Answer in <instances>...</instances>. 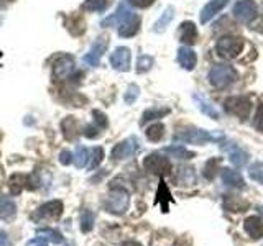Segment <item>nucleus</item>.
Masks as SVG:
<instances>
[{"mask_svg":"<svg viewBox=\"0 0 263 246\" xmlns=\"http://www.w3.org/2000/svg\"><path fill=\"white\" fill-rule=\"evenodd\" d=\"M224 138L222 131H212L208 130H202V128H194V127H189L181 130L179 133L175 135V141H181V143H193V145H205V143H211V141H219V139Z\"/></svg>","mask_w":263,"mask_h":246,"instance_id":"nucleus-1","label":"nucleus"},{"mask_svg":"<svg viewBox=\"0 0 263 246\" xmlns=\"http://www.w3.org/2000/svg\"><path fill=\"white\" fill-rule=\"evenodd\" d=\"M27 246H48V241L45 240V238L38 236V238H33V240H30L27 243Z\"/></svg>","mask_w":263,"mask_h":246,"instance_id":"nucleus-47","label":"nucleus"},{"mask_svg":"<svg viewBox=\"0 0 263 246\" xmlns=\"http://www.w3.org/2000/svg\"><path fill=\"white\" fill-rule=\"evenodd\" d=\"M178 63H179V66L183 69L193 71L196 68V64H197V56L194 53V49L189 48V46L179 48L178 49Z\"/></svg>","mask_w":263,"mask_h":246,"instance_id":"nucleus-17","label":"nucleus"},{"mask_svg":"<svg viewBox=\"0 0 263 246\" xmlns=\"http://www.w3.org/2000/svg\"><path fill=\"white\" fill-rule=\"evenodd\" d=\"M74 72V57L69 54H63L54 61L53 66V77L54 79H66Z\"/></svg>","mask_w":263,"mask_h":246,"instance_id":"nucleus-14","label":"nucleus"},{"mask_svg":"<svg viewBox=\"0 0 263 246\" xmlns=\"http://www.w3.org/2000/svg\"><path fill=\"white\" fill-rule=\"evenodd\" d=\"M243 46H245L243 38L234 36V35H226V36L219 38V41L216 43V51L222 57H226V59H232V57H237L242 53Z\"/></svg>","mask_w":263,"mask_h":246,"instance_id":"nucleus-4","label":"nucleus"},{"mask_svg":"<svg viewBox=\"0 0 263 246\" xmlns=\"http://www.w3.org/2000/svg\"><path fill=\"white\" fill-rule=\"evenodd\" d=\"M143 168L155 176H168L171 172V162L160 153H152L143 159Z\"/></svg>","mask_w":263,"mask_h":246,"instance_id":"nucleus-6","label":"nucleus"},{"mask_svg":"<svg viewBox=\"0 0 263 246\" xmlns=\"http://www.w3.org/2000/svg\"><path fill=\"white\" fill-rule=\"evenodd\" d=\"M107 46H109V38L99 36L92 43V46H90L89 51L84 54V63L89 64V66H99V63H101V57L107 51Z\"/></svg>","mask_w":263,"mask_h":246,"instance_id":"nucleus-11","label":"nucleus"},{"mask_svg":"<svg viewBox=\"0 0 263 246\" xmlns=\"http://www.w3.org/2000/svg\"><path fill=\"white\" fill-rule=\"evenodd\" d=\"M66 25H68L69 33H71V35H74V36L82 35V33H84V30H86L84 20H82L81 16H78V15L69 16V20H68V23H66Z\"/></svg>","mask_w":263,"mask_h":246,"instance_id":"nucleus-33","label":"nucleus"},{"mask_svg":"<svg viewBox=\"0 0 263 246\" xmlns=\"http://www.w3.org/2000/svg\"><path fill=\"white\" fill-rule=\"evenodd\" d=\"M224 107H226L227 113L234 115V117H238L240 120H245V118H249V115H250L252 104L247 97L235 95V97H229L224 102Z\"/></svg>","mask_w":263,"mask_h":246,"instance_id":"nucleus-8","label":"nucleus"},{"mask_svg":"<svg viewBox=\"0 0 263 246\" xmlns=\"http://www.w3.org/2000/svg\"><path fill=\"white\" fill-rule=\"evenodd\" d=\"M72 159H74V156H72V153H71V151L64 150V151H61V153H60V162L63 164V166H68V164H71V162H72Z\"/></svg>","mask_w":263,"mask_h":246,"instance_id":"nucleus-46","label":"nucleus"},{"mask_svg":"<svg viewBox=\"0 0 263 246\" xmlns=\"http://www.w3.org/2000/svg\"><path fill=\"white\" fill-rule=\"evenodd\" d=\"M94 228V213L90 210H84L81 213V232L89 233Z\"/></svg>","mask_w":263,"mask_h":246,"instance_id":"nucleus-37","label":"nucleus"},{"mask_svg":"<svg viewBox=\"0 0 263 246\" xmlns=\"http://www.w3.org/2000/svg\"><path fill=\"white\" fill-rule=\"evenodd\" d=\"M66 246H72V244H66Z\"/></svg>","mask_w":263,"mask_h":246,"instance_id":"nucleus-50","label":"nucleus"},{"mask_svg":"<svg viewBox=\"0 0 263 246\" xmlns=\"http://www.w3.org/2000/svg\"><path fill=\"white\" fill-rule=\"evenodd\" d=\"M16 212V205L12 199H8V197L0 194V218L2 220H7L15 215Z\"/></svg>","mask_w":263,"mask_h":246,"instance_id":"nucleus-27","label":"nucleus"},{"mask_svg":"<svg viewBox=\"0 0 263 246\" xmlns=\"http://www.w3.org/2000/svg\"><path fill=\"white\" fill-rule=\"evenodd\" d=\"M164 153H168L171 158H176V159H193L194 158V153H191L189 150H186L184 146H179V145L164 148Z\"/></svg>","mask_w":263,"mask_h":246,"instance_id":"nucleus-28","label":"nucleus"},{"mask_svg":"<svg viewBox=\"0 0 263 246\" xmlns=\"http://www.w3.org/2000/svg\"><path fill=\"white\" fill-rule=\"evenodd\" d=\"M222 151H226L229 154V159L235 168H243L245 164L249 162V153L237 143H232V141L224 143L222 145Z\"/></svg>","mask_w":263,"mask_h":246,"instance_id":"nucleus-12","label":"nucleus"},{"mask_svg":"<svg viewBox=\"0 0 263 246\" xmlns=\"http://www.w3.org/2000/svg\"><path fill=\"white\" fill-rule=\"evenodd\" d=\"M193 98L196 100L197 107H199V110L205 115V117H209V118H212V120H219V112L216 110V107L211 105L209 100H205V98L201 97L199 94H194Z\"/></svg>","mask_w":263,"mask_h":246,"instance_id":"nucleus-24","label":"nucleus"},{"mask_svg":"<svg viewBox=\"0 0 263 246\" xmlns=\"http://www.w3.org/2000/svg\"><path fill=\"white\" fill-rule=\"evenodd\" d=\"M63 210L64 207L61 200H49L43 205H40V207L30 215V218L33 221H36V223H41V221H45V220H58L63 215Z\"/></svg>","mask_w":263,"mask_h":246,"instance_id":"nucleus-5","label":"nucleus"},{"mask_svg":"<svg viewBox=\"0 0 263 246\" xmlns=\"http://www.w3.org/2000/svg\"><path fill=\"white\" fill-rule=\"evenodd\" d=\"M243 230L253 240H260L263 238V217L260 215H250L243 221Z\"/></svg>","mask_w":263,"mask_h":246,"instance_id":"nucleus-16","label":"nucleus"},{"mask_svg":"<svg viewBox=\"0 0 263 246\" xmlns=\"http://www.w3.org/2000/svg\"><path fill=\"white\" fill-rule=\"evenodd\" d=\"M224 209L229 212H243L245 209H249V202L243 200L242 197H238V195H226Z\"/></svg>","mask_w":263,"mask_h":246,"instance_id":"nucleus-25","label":"nucleus"},{"mask_svg":"<svg viewBox=\"0 0 263 246\" xmlns=\"http://www.w3.org/2000/svg\"><path fill=\"white\" fill-rule=\"evenodd\" d=\"M219 164H220V158H211L204 166V177L208 180H214V177L217 176Z\"/></svg>","mask_w":263,"mask_h":246,"instance_id":"nucleus-36","label":"nucleus"},{"mask_svg":"<svg viewBox=\"0 0 263 246\" xmlns=\"http://www.w3.org/2000/svg\"><path fill=\"white\" fill-rule=\"evenodd\" d=\"M222 182L226 186L232 187V189H243L245 187V180L242 177V174L238 171H232V169H222Z\"/></svg>","mask_w":263,"mask_h":246,"instance_id":"nucleus-20","label":"nucleus"},{"mask_svg":"<svg viewBox=\"0 0 263 246\" xmlns=\"http://www.w3.org/2000/svg\"><path fill=\"white\" fill-rule=\"evenodd\" d=\"M145 135H146L148 139H150V141L158 143L164 136V125H163V123H153V125H150L146 128Z\"/></svg>","mask_w":263,"mask_h":246,"instance_id":"nucleus-30","label":"nucleus"},{"mask_svg":"<svg viewBox=\"0 0 263 246\" xmlns=\"http://www.w3.org/2000/svg\"><path fill=\"white\" fill-rule=\"evenodd\" d=\"M0 246H12L10 241H8V236L4 230H0Z\"/></svg>","mask_w":263,"mask_h":246,"instance_id":"nucleus-48","label":"nucleus"},{"mask_svg":"<svg viewBox=\"0 0 263 246\" xmlns=\"http://www.w3.org/2000/svg\"><path fill=\"white\" fill-rule=\"evenodd\" d=\"M229 2H230V0H209V2L205 4L202 7V10H201V23L202 25L209 23L219 12L224 10Z\"/></svg>","mask_w":263,"mask_h":246,"instance_id":"nucleus-15","label":"nucleus"},{"mask_svg":"<svg viewBox=\"0 0 263 246\" xmlns=\"http://www.w3.org/2000/svg\"><path fill=\"white\" fill-rule=\"evenodd\" d=\"M130 63H132V53H130V49L125 48V46L117 48L110 54V64H112V68L120 71V72H127L130 69Z\"/></svg>","mask_w":263,"mask_h":246,"instance_id":"nucleus-13","label":"nucleus"},{"mask_svg":"<svg viewBox=\"0 0 263 246\" xmlns=\"http://www.w3.org/2000/svg\"><path fill=\"white\" fill-rule=\"evenodd\" d=\"M153 57L152 56H148V54H142L138 57V61H137V72H146V71H150L152 69V66H153Z\"/></svg>","mask_w":263,"mask_h":246,"instance_id":"nucleus-40","label":"nucleus"},{"mask_svg":"<svg viewBox=\"0 0 263 246\" xmlns=\"http://www.w3.org/2000/svg\"><path fill=\"white\" fill-rule=\"evenodd\" d=\"M61 131L66 139H76V136L79 135V125H78V120L74 117H66L63 121H61Z\"/></svg>","mask_w":263,"mask_h":246,"instance_id":"nucleus-22","label":"nucleus"},{"mask_svg":"<svg viewBox=\"0 0 263 246\" xmlns=\"http://www.w3.org/2000/svg\"><path fill=\"white\" fill-rule=\"evenodd\" d=\"M171 202V194H170V189L164 184V180H160V186H158V192H156V200L155 203H161V209L163 212L166 213L168 212V205Z\"/></svg>","mask_w":263,"mask_h":246,"instance_id":"nucleus-26","label":"nucleus"},{"mask_svg":"<svg viewBox=\"0 0 263 246\" xmlns=\"http://www.w3.org/2000/svg\"><path fill=\"white\" fill-rule=\"evenodd\" d=\"M82 133H84L86 138L94 139V138H99V135H101V128H99V127L96 125V123H94V125H87V127L84 128V131H82Z\"/></svg>","mask_w":263,"mask_h":246,"instance_id":"nucleus-43","label":"nucleus"},{"mask_svg":"<svg viewBox=\"0 0 263 246\" xmlns=\"http://www.w3.org/2000/svg\"><path fill=\"white\" fill-rule=\"evenodd\" d=\"M138 148H140V143H138L137 136H130L127 139H123V141H120L119 145H115L110 156H112V159H115V161L128 159L138 151Z\"/></svg>","mask_w":263,"mask_h":246,"instance_id":"nucleus-10","label":"nucleus"},{"mask_svg":"<svg viewBox=\"0 0 263 246\" xmlns=\"http://www.w3.org/2000/svg\"><path fill=\"white\" fill-rule=\"evenodd\" d=\"M72 156H74L72 162H74V166H76L78 169H82V168L87 166V162H89V150H87V148L79 146L76 150V153H74Z\"/></svg>","mask_w":263,"mask_h":246,"instance_id":"nucleus-35","label":"nucleus"},{"mask_svg":"<svg viewBox=\"0 0 263 246\" xmlns=\"http://www.w3.org/2000/svg\"><path fill=\"white\" fill-rule=\"evenodd\" d=\"M170 113V109H148L145 110L143 117H142V121H140V125H145L146 121H152V120H158V118H163L164 115Z\"/></svg>","mask_w":263,"mask_h":246,"instance_id":"nucleus-34","label":"nucleus"},{"mask_svg":"<svg viewBox=\"0 0 263 246\" xmlns=\"http://www.w3.org/2000/svg\"><path fill=\"white\" fill-rule=\"evenodd\" d=\"M138 95H140V87L135 86V84H130V86L127 87V90H125L123 100H125L128 105H132V104H135V100L138 98Z\"/></svg>","mask_w":263,"mask_h":246,"instance_id":"nucleus-41","label":"nucleus"},{"mask_svg":"<svg viewBox=\"0 0 263 246\" xmlns=\"http://www.w3.org/2000/svg\"><path fill=\"white\" fill-rule=\"evenodd\" d=\"M132 13H134V12H132L130 8L127 7V4H120V5L117 7V10H115V13L110 15L109 18L102 20L101 25H102V27H105V28H107V27H115V25L119 27V25L125 22Z\"/></svg>","mask_w":263,"mask_h":246,"instance_id":"nucleus-19","label":"nucleus"},{"mask_svg":"<svg viewBox=\"0 0 263 246\" xmlns=\"http://www.w3.org/2000/svg\"><path fill=\"white\" fill-rule=\"evenodd\" d=\"M41 184V180L38 177L36 172H33L30 176H25V174H13L8 180V187H10V192L13 195L20 194L23 189H30V191H35L38 189Z\"/></svg>","mask_w":263,"mask_h":246,"instance_id":"nucleus-7","label":"nucleus"},{"mask_svg":"<svg viewBox=\"0 0 263 246\" xmlns=\"http://www.w3.org/2000/svg\"><path fill=\"white\" fill-rule=\"evenodd\" d=\"M89 159H90V162H89V169H96V168H99V164H101L102 161H104V150L101 146H97V148H94L92 151H90V154H89Z\"/></svg>","mask_w":263,"mask_h":246,"instance_id":"nucleus-38","label":"nucleus"},{"mask_svg":"<svg viewBox=\"0 0 263 246\" xmlns=\"http://www.w3.org/2000/svg\"><path fill=\"white\" fill-rule=\"evenodd\" d=\"M209 82L216 89H226L237 80V71L229 64H216L209 71Z\"/></svg>","mask_w":263,"mask_h":246,"instance_id":"nucleus-2","label":"nucleus"},{"mask_svg":"<svg viewBox=\"0 0 263 246\" xmlns=\"http://www.w3.org/2000/svg\"><path fill=\"white\" fill-rule=\"evenodd\" d=\"M112 0H86L82 4V10L86 12H105Z\"/></svg>","mask_w":263,"mask_h":246,"instance_id":"nucleus-32","label":"nucleus"},{"mask_svg":"<svg viewBox=\"0 0 263 246\" xmlns=\"http://www.w3.org/2000/svg\"><path fill=\"white\" fill-rule=\"evenodd\" d=\"M36 235L45 238L46 241H51L54 244H61L63 243V235L60 232H56L53 228H38L36 230Z\"/></svg>","mask_w":263,"mask_h":246,"instance_id":"nucleus-31","label":"nucleus"},{"mask_svg":"<svg viewBox=\"0 0 263 246\" xmlns=\"http://www.w3.org/2000/svg\"><path fill=\"white\" fill-rule=\"evenodd\" d=\"M92 117H94V123L101 130H105L107 127H109V120H107V115L102 113L101 110H94L92 112Z\"/></svg>","mask_w":263,"mask_h":246,"instance_id":"nucleus-42","label":"nucleus"},{"mask_svg":"<svg viewBox=\"0 0 263 246\" xmlns=\"http://www.w3.org/2000/svg\"><path fill=\"white\" fill-rule=\"evenodd\" d=\"M253 125L257 130L263 131V102L258 105L257 113H255V120H253Z\"/></svg>","mask_w":263,"mask_h":246,"instance_id":"nucleus-44","label":"nucleus"},{"mask_svg":"<svg viewBox=\"0 0 263 246\" xmlns=\"http://www.w3.org/2000/svg\"><path fill=\"white\" fill-rule=\"evenodd\" d=\"M128 203H130V197H128V192L125 191V189L114 187L109 192V195H107V199L104 202V207L107 212L115 213V215H122V213L127 212Z\"/></svg>","mask_w":263,"mask_h":246,"instance_id":"nucleus-3","label":"nucleus"},{"mask_svg":"<svg viewBox=\"0 0 263 246\" xmlns=\"http://www.w3.org/2000/svg\"><path fill=\"white\" fill-rule=\"evenodd\" d=\"M122 246H142L138 241H125Z\"/></svg>","mask_w":263,"mask_h":246,"instance_id":"nucleus-49","label":"nucleus"},{"mask_svg":"<svg viewBox=\"0 0 263 246\" xmlns=\"http://www.w3.org/2000/svg\"><path fill=\"white\" fill-rule=\"evenodd\" d=\"M249 176L253 180H257V182L263 184V162L261 161H257V162L252 164V166L249 168Z\"/></svg>","mask_w":263,"mask_h":246,"instance_id":"nucleus-39","label":"nucleus"},{"mask_svg":"<svg viewBox=\"0 0 263 246\" xmlns=\"http://www.w3.org/2000/svg\"><path fill=\"white\" fill-rule=\"evenodd\" d=\"M196 172L193 168H181L178 172V186H194Z\"/></svg>","mask_w":263,"mask_h":246,"instance_id":"nucleus-29","label":"nucleus"},{"mask_svg":"<svg viewBox=\"0 0 263 246\" xmlns=\"http://www.w3.org/2000/svg\"><path fill=\"white\" fill-rule=\"evenodd\" d=\"M140 23H142V22H140V16L135 15V13H132L125 22L119 25V35L122 38L135 36L138 33V30H140Z\"/></svg>","mask_w":263,"mask_h":246,"instance_id":"nucleus-18","label":"nucleus"},{"mask_svg":"<svg viewBox=\"0 0 263 246\" xmlns=\"http://www.w3.org/2000/svg\"><path fill=\"white\" fill-rule=\"evenodd\" d=\"M179 41L184 45H194L197 41V28L193 22H183L179 27Z\"/></svg>","mask_w":263,"mask_h":246,"instance_id":"nucleus-21","label":"nucleus"},{"mask_svg":"<svg viewBox=\"0 0 263 246\" xmlns=\"http://www.w3.org/2000/svg\"><path fill=\"white\" fill-rule=\"evenodd\" d=\"M173 18H175V8H173V7H166V8H164V12L161 13L160 18L155 22L153 31L155 33H163L164 30L170 27V23L173 22Z\"/></svg>","mask_w":263,"mask_h":246,"instance_id":"nucleus-23","label":"nucleus"},{"mask_svg":"<svg viewBox=\"0 0 263 246\" xmlns=\"http://www.w3.org/2000/svg\"><path fill=\"white\" fill-rule=\"evenodd\" d=\"M234 16L240 22V23H247L250 25L258 15V8L257 4L253 0H240L234 5V10H232Z\"/></svg>","mask_w":263,"mask_h":246,"instance_id":"nucleus-9","label":"nucleus"},{"mask_svg":"<svg viewBox=\"0 0 263 246\" xmlns=\"http://www.w3.org/2000/svg\"><path fill=\"white\" fill-rule=\"evenodd\" d=\"M127 4H130L132 7H137V8H148L150 5L155 4V0H127Z\"/></svg>","mask_w":263,"mask_h":246,"instance_id":"nucleus-45","label":"nucleus"}]
</instances>
